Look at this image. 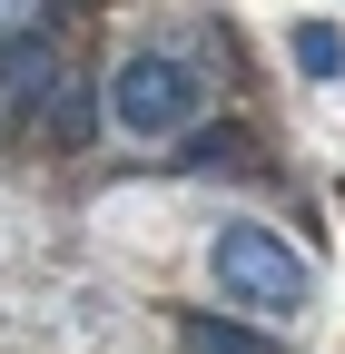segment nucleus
Here are the masks:
<instances>
[{
  "label": "nucleus",
  "instance_id": "f257e3e1",
  "mask_svg": "<svg viewBox=\"0 0 345 354\" xmlns=\"http://www.w3.org/2000/svg\"><path fill=\"white\" fill-rule=\"evenodd\" d=\"M109 118L128 128V138H188V128L207 118V69L188 50H168V39H148V50H128L109 69Z\"/></svg>",
  "mask_w": 345,
  "mask_h": 354
},
{
  "label": "nucleus",
  "instance_id": "f03ea898",
  "mask_svg": "<svg viewBox=\"0 0 345 354\" xmlns=\"http://www.w3.org/2000/svg\"><path fill=\"white\" fill-rule=\"evenodd\" d=\"M207 286L227 295V315L286 325L296 305H306V266H296V246L267 236V227H218V236H207Z\"/></svg>",
  "mask_w": 345,
  "mask_h": 354
},
{
  "label": "nucleus",
  "instance_id": "7ed1b4c3",
  "mask_svg": "<svg viewBox=\"0 0 345 354\" xmlns=\"http://www.w3.org/2000/svg\"><path fill=\"white\" fill-rule=\"evenodd\" d=\"M60 88V59L39 30H10L0 39V118H30V99H50Z\"/></svg>",
  "mask_w": 345,
  "mask_h": 354
},
{
  "label": "nucleus",
  "instance_id": "20e7f679",
  "mask_svg": "<svg viewBox=\"0 0 345 354\" xmlns=\"http://www.w3.org/2000/svg\"><path fill=\"white\" fill-rule=\"evenodd\" d=\"M286 50H296V69L335 79V69H345V30H335V20H296V39H286Z\"/></svg>",
  "mask_w": 345,
  "mask_h": 354
},
{
  "label": "nucleus",
  "instance_id": "39448f33",
  "mask_svg": "<svg viewBox=\"0 0 345 354\" xmlns=\"http://www.w3.org/2000/svg\"><path fill=\"white\" fill-rule=\"evenodd\" d=\"M188 354H276V344L247 325H218V315H188Z\"/></svg>",
  "mask_w": 345,
  "mask_h": 354
},
{
  "label": "nucleus",
  "instance_id": "423d86ee",
  "mask_svg": "<svg viewBox=\"0 0 345 354\" xmlns=\"http://www.w3.org/2000/svg\"><path fill=\"white\" fill-rule=\"evenodd\" d=\"M10 30H30V0H0V39H10Z\"/></svg>",
  "mask_w": 345,
  "mask_h": 354
}]
</instances>
